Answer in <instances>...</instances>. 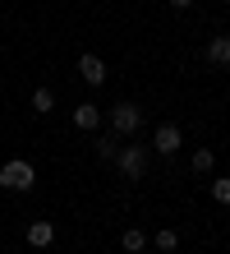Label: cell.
<instances>
[{"instance_id": "obj_1", "label": "cell", "mask_w": 230, "mask_h": 254, "mask_svg": "<svg viewBox=\"0 0 230 254\" xmlns=\"http://www.w3.org/2000/svg\"><path fill=\"white\" fill-rule=\"evenodd\" d=\"M0 185L14 190V194L33 190V185H37V167H33V162H23V157H9L5 167H0Z\"/></svg>"}, {"instance_id": "obj_2", "label": "cell", "mask_w": 230, "mask_h": 254, "mask_svg": "<svg viewBox=\"0 0 230 254\" xmlns=\"http://www.w3.org/2000/svg\"><path fill=\"white\" fill-rule=\"evenodd\" d=\"M143 129V111L134 107V102H115L111 107V134H120V139H129V134Z\"/></svg>"}, {"instance_id": "obj_3", "label": "cell", "mask_w": 230, "mask_h": 254, "mask_svg": "<svg viewBox=\"0 0 230 254\" xmlns=\"http://www.w3.org/2000/svg\"><path fill=\"white\" fill-rule=\"evenodd\" d=\"M115 167H120V176H125V181H138V176L147 171V148H143V143L120 148V153H115Z\"/></svg>"}, {"instance_id": "obj_4", "label": "cell", "mask_w": 230, "mask_h": 254, "mask_svg": "<svg viewBox=\"0 0 230 254\" xmlns=\"http://www.w3.org/2000/svg\"><path fill=\"white\" fill-rule=\"evenodd\" d=\"M180 148H184V129H180L175 121H161V125H157V134H152V153L175 157Z\"/></svg>"}, {"instance_id": "obj_5", "label": "cell", "mask_w": 230, "mask_h": 254, "mask_svg": "<svg viewBox=\"0 0 230 254\" xmlns=\"http://www.w3.org/2000/svg\"><path fill=\"white\" fill-rule=\"evenodd\" d=\"M79 79L88 83V88H101L106 83V61H101V56H79Z\"/></svg>"}, {"instance_id": "obj_6", "label": "cell", "mask_w": 230, "mask_h": 254, "mask_svg": "<svg viewBox=\"0 0 230 254\" xmlns=\"http://www.w3.org/2000/svg\"><path fill=\"white\" fill-rule=\"evenodd\" d=\"M28 245L33 250H46V245H55V222H28Z\"/></svg>"}, {"instance_id": "obj_7", "label": "cell", "mask_w": 230, "mask_h": 254, "mask_svg": "<svg viewBox=\"0 0 230 254\" xmlns=\"http://www.w3.org/2000/svg\"><path fill=\"white\" fill-rule=\"evenodd\" d=\"M74 125H79V129H97V125H101V107L79 102V107H74Z\"/></svg>"}, {"instance_id": "obj_8", "label": "cell", "mask_w": 230, "mask_h": 254, "mask_svg": "<svg viewBox=\"0 0 230 254\" xmlns=\"http://www.w3.org/2000/svg\"><path fill=\"white\" fill-rule=\"evenodd\" d=\"M207 61L212 65H230V37H212L207 42Z\"/></svg>"}, {"instance_id": "obj_9", "label": "cell", "mask_w": 230, "mask_h": 254, "mask_svg": "<svg viewBox=\"0 0 230 254\" xmlns=\"http://www.w3.org/2000/svg\"><path fill=\"white\" fill-rule=\"evenodd\" d=\"M152 245H157L161 254H175V250H180V231H175V227H161L157 236H152Z\"/></svg>"}, {"instance_id": "obj_10", "label": "cell", "mask_w": 230, "mask_h": 254, "mask_svg": "<svg viewBox=\"0 0 230 254\" xmlns=\"http://www.w3.org/2000/svg\"><path fill=\"white\" fill-rule=\"evenodd\" d=\"M120 245H125L129 254H143V250H147V231H138V227H129L125 236H120Z\"/></svg>"}, {"instance_id": "obj_11", "label": "cell", "mask_w": 230, "mask_h": 254, "mask_svg": "<svg viewBox=\"0 0 230 254\" xmlns=\"http://www.w3.org/2000/svg\"><path fill=\"white\" fill-rule=\"evenodd\" d=\"M207 194H212V203H221V208H230V176H217V181L207 185Z\"/></svg>"}, {"instance_id": "obj_12", "label": "cell", "mask_w": 230, "mask_h": 254, "mask_svg": "<svg viewBox=\"0 0 230 254\" xmlns=\"http://www.w3.org/2000/svg\"><path fill=\"white\" fill-rule=\"evenodd\" d=\"M33 111H37V116L55 111V93H51V88H33Z\"/></svg>"}, {"instance_id": "obj_13", "label": "cell", "mask_w": 230, "mask_h": 254, "mask_svg": "<svg viewBox=\"0 0 230 254\" xmlns=\"http://www.w3.org/2000/svg\"><path fill=\"white\" fill-rule=\"evenodd\" d=\"M212 167H217V153H212V148H193V171L207 176Z\"/></svg>"}, {"instance_id": "obj_14", "label": "cell", "mask_w": 230, "mask_h": 254, "mask_svg": "<svg viewBox=\"0 0 230 254\" xmlns=\"http://www.w3.org/2000/svg\"><path fill=\"white\" fill-rule=\"evenodd\" d=\"M92 148H97V157H101V162H115V153H120V148H115V139H111V134H106V139H97V143H92Z\"/></svg>"}, {"instance_id": "obj_15", "label": "cell", "mask_w": 230, "mask_h": 254, "mask_svg": "<svg viewBox=\"0 0 230 254\" xmlns=\"http://www.w3.org/2000/svg\"><path fill=\"white\" fill-rule=\"evenodd\" d=\"M166 5H175V9H189V5H193V0H166Z\"/></svg>"}]
</instances>
